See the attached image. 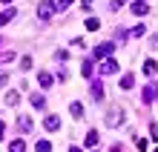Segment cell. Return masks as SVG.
<instances>
[{
    "mask_svg": "<svg viewBox=\"0 0 158 152\" xmlns=\"http://www.w3.org/2000/svg\"><path fill=\"white\" fill-rule=\"evenodd\" d=\"M17 126H20V132H29L32 129V121L29 118H20V121H17Z\"/></svg>",
    "mask_w": 158,
    "mask_h": 152,
    "instance_id": "cell-20",
    "label": "cell"
},
{
    "mask_svg": "<svg viewBox=\"0 0 158 152\" xmlns=\"http://www.w3.org/2000/svg\"><path fill=\"white\" fill-rule=\"evenodd\" d=\"M38 83H40L43 89H49V86H52V75H49V72H40V75H38Z\"/></svg>",
    "mask_w": 158,
    "mask_h": 152,
    "instance_id": "cell-11",
    "label": "cell"
},
{
    "mask_svg": "<svg viewBox=\"0 0 158 152\" xmlns=\"http://www.w3.org/2000/svg\"><path fill=\"white\" fill-rule=\"evenodd\" d=\"M86 146H98V132H95V129L86 135Z\"/></svg>",
    "mask_w": 158,
    "mask_h": 152,
    "instance_id": "cell-19",
    "label": "cell"
},
{
    "mask_svg": "<svg viewBox=\"0 0 158 152\" xmlns=\"http://www.w3.org/2000/svg\"><path fill=\"white\" fill-rule=\"evenodd\" d=\"M115 72H118V60L106 58L104 63H101V75H115Z\"/></svg>",
    "mask_w": 158,
    "mask_h": 152,
    "instance_id": "cell-3",
    "label": "cell"
},
{
    "mask_svg": "<svg viewBox=\"0 0 158 152\" xmlns=\"http://www.w3.org/2000/svg\"><path fill=\"white\" fill-rule=\"evenodd\" d=\"M6 103H9V106H15V103H17V92H15V89L6 92Z\"/></svg>",
    "mask_w": 158,
    "mask_h": 152,
    "instance_id": "cell-21",
    "label": "cell"
},
{
    "mask_svg": "<svg viewBox=\"0 0 158 152\" xmlns=\"http://www.w3.org/2000/svg\"><path fill=\"white\" fill-rule=\"evenodd\" d=\"M9 149H12V152H26V144L17 138V141H12V144H9Z\"/></svg>",
    "mask_w": 158,
    "mask_h": 152,
    "instance_id": "cell-15",
    "label": "cell"
},
{
    "mask_svg": "<svg viewBox=\"0 0 158 152\" xmlns=\"http://www.w3.org/2000/svg\"><path fill=\"white\" fill-rule=\"evenodd\" d=\"M69 112H72V115H75V118H83V106H81L78 101H75V103H72V106H69Z\"/></svg>",
    "mask_w": 158,
    "mask_h": 152,
    "instance_id": "cell-16",
    "label": "cell"
},
{
    "mask_svg": "<svg viewBox=\"0 0 158 152\" xmlns=\"http://www.w3.org/2000/svg\"><path fill=\"white\" fill-rule=\"evenodd\" d=\"M86 29H89V32L101 29V20H98V17H89V20H86Z\"/></svg>",
    "mask_w": 158,
    "mask_h": 152,
    "instance_id": "cell-18",
    "label": "cell"
},
{
    "mask_svg": "<svg viewBox=\"0 0 158 152\" xmlns=\"http://www.w3.org/2000/svg\"><path fill=\"white\" fill-rule=\"evenodd\" d=\"M81 72H83V78H92V75H95V66H92V60H83V63H81Z\"/></svg>",
    "mask_w": 158,
    "mask_h": 152,
    "instance_id": "cell-10",
    "label": "cell"
},
{
    "mask_svg": "<svg viewBox=\"0 0 158 152\" xmlns=\"http://www.w3.org/2000/svg\"><path fill=\"white\" fill-rule=\"evenodd\" d=\"M144 72H147V75H155V72H158V63L147 58V60H144Z\"/></svg>",
    "mask_w": 158,
    "mask_h": 152,
    "instance_id": "cell-12",
    "label": "cell"
},
{
    "mask_svg": "<svg viewBox=\"0 0 158 152\" xmlns=\"http://www.w3.org/2000/svg\"><path fill=\"white\" fill-rule=\"evenodd\" d=\"M29 101H32V106H35V109H46V98H43L40 92H38V95H32Z\"/></svg>",
    "mask_w": 158,
    "mask_h": 152,
    "instance_id": "cell-7",
    "label": "cell"
},
{
    "mask_svg": "<svg viewBox=\"0 0 158 152\" xmlns=\"http://www.w3.org/2000/svg\"><path fill=\"white\" fill-rule=\"evenodd\" d=\"M72 3V0H55V9H58V12H60V9H66Z\"/></svg>",
    "mask_w": 158,
    "mask_h": 152,
    "instance_id": "cell-22",
    "label": "cell"
},
{
    "mask_svg": "<svg viewBox=\"0 0 158 152\" xmlns=\"http://www.w3.org/2000/svg\"><path fill=\"white\" fill-rule=\"evenodd\" d=\"M118 123H121V112H118V109H112V112H109V118H106V126H112V129H115Z\"/></svg>",
    "mask_w": 158,
    "mask_h": 152,
    "instance_id": "cell-8",
    "label": "cell"
},
{
    "mask_svg": "<svg viewBox=\"0 0 158 152\" xmlns=\"http://www.w3.org/2000/svg\"><path fill=\"white\" fill-rule=\"evenodd\" d=\"M112 49H115V43H98L95 46V60H106L112 55Z\"/></svg>",
    "mask_w": 158,
    "mask_h": 152,
    "instance_id": "cell-1",
    "label": "cell"
},
{
    "mask_svg": "<svg viewBox=\"0 0 158 152\" xmlns=\"http://www.w3.org/2000/svg\"><path fill=\"white\" fill-rule=\"evenodd\" d=\"M35 152H52V144L49 141H38V144H35Z\"/></svg>",
    "mask_w": 158,
    "mask_h": 152,
    "instance_id": "cell-14",
    "label": "cell"
},
{
    "mask_svg": "<svg viewBox=\"0 0 158 152\" xmlns=\"http://www.w3.org/2000/svg\"><path fill=\"white\" fill-rule=\"evenodd\" d=\"M92 98H95V101L101 103V98H104V83H98V80L92 83Z\"/></svg>",
    "mask_w": 158,
    "mask_h": 152,
    "instance_id": "cell-9",
    "label": "cell"
},
{
    "mask_svg": "<svg viewBox=\"0 0 158 152\" xmlns=\"http://www.w3.org/2000/svg\"><path fill=\"white\" fill-rule=\"evenodd\" d=\"M6 80H9V78H6V75H0V86H3V83H6Z\"/></svg>",
    "mask_w": 158,
    "mask_h": 152,
    "instance_id": "cell-24",
    "label": "cell"
},
{
    "mask_svg": "<svg viewBox=\"0 0 158 152\" xmlns=\"http://www.w3.org/2000/svg\"><path fill=\"white\" fill-rule=\"evenodd\" d=\"M132 83H135V80H132V75H124V78L118 80V86H121V89H132Z\"/></svg>",
    "mask_w": 158,
    "mask_h": 152,
    "instance_id": "cell-13",
    "label": "cell"
},
{
    "mask_svg": "<svg viewBox=\"0 0 158 152\" xmlns=\"http://www.w3.org/2000/svg\"><path fill=\"white\" fill-rule=\"evenodd\" d=\"M3 3H12V0H3Z\"/></svg>",
    "mask_w": 158,
    "mask_h": 152,
    "instance_id": "cell-26",
    "label": "cell"
},
{
    "mask_svg": "<svg viewBox=\"0 0 158 152\" xmlns=\"http://www.w3.org/2000/svg\"><path fill=\"white\" fill-rule=\"evenodd\" d=\"M3 135H6V123L0 121V141H3Z\"/></svg>",
    "mask_w": 158,
    "mask_h": 152,
    "instance_id": "cell-23",
    "label": "cell"
},
{
    "mask_svg": "<svg viewBox=\"0 0 158 152\" xmlns=\"http://www.w3.org/2000/svg\"><path fill=\"white\" fill-rule=\"evenodd\" d=\"M55 12H58V9H55V3H40V6H38V17H40V20H49Z\"/></svg>",
    "mask_w": 158,
    "mask_h": 152,
    "instance_id": "cell-2",
    "label": "cell"
},
{
    "mask_svg": "<svg viewBox=\"0 0 158 152\" xmlns=\"http://www.w3.org/2000/svg\"><path fill=\"white\" fill-rule=\"evenodd\" d=\"M12 17H15V12H12V9H9V12H0V26H6L9 20H12Z\"/></svg>",
    "mask_w": 158,
    "mask_h": 152,
    "instance_id": "cell-17",
    "label": "cell"
},
{
    "mask_svg": "<svg viewBox=\"0 0 158 152\" xmlns=\"http://www.w3.org/2000/svg\"><path fill=\"white\" fill-rule=\"evenodd\" d=\"M69 152H81V149H78V146H72V149H69Z\"/></svg>",
    "mask_w": 158,
    "mask_h": 152,
    "instance_id": "cell-25",
    "label": "cell"
},
{
    "mask_svg": "<svg viewBox=\"0 0 158 152\" xmlns=\"http://www.w3.org/2000/svg\"><path fill=\"white\" fill-rule=\"evenodd\" d=\"M132 12H135L138 17H144L147 12H150V6H147V0H135V3H132Z\"/></svg>",
    "mask_w": 158,
    "mask_h": 152,
    "instance_id": "cell-6",
    "label": "cell"
},
{
    "mask_svg": "<svg viewBox=\"0 0 158 152\" xmlns=\"http://www.w3.org/2000/svg\"><path fill=\"white\" fill-rule=\"evenodd\" d=\"M155 95H158V80L152 83V86H147V89L141 92V101H144V103H152V98H155Z\"/></svg>",
    "mask_w": 158,
    "mask_h": 152,
    "instance_id": "cell-4",
    "label": "cell"
},
{
    "mask_svg": "<svg viewBox=\"0 0 158 152\" xmlns=\"http://www.w3.org/2000/svg\"><path fill=\"white\" fill-rule=\"evenodd\" d=\"M43 126L49 129V132H58V129H60V118H58V115H46Z\"/></svg>",
    "mask_w": 158,
    "mask_h": 152,
    "instance_id": "cell-5",
    "label": "cell"
}]
</instances>
